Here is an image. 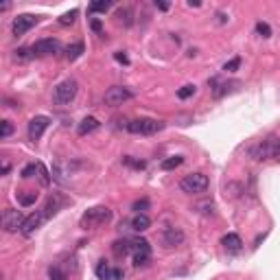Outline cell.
<instances>
[{
	"label": "cell",
	"mask_w": 280,
	"mask_h": 280,
	"mask_svg": "<svg viewBox=\"0 0 280 280\" xmlns=\"http://www.w3.org/2000/svg\"><path fill=\"white\" fill-rule=\"evenodd\" d=\"M35 24H38V18L31 16V13H22V16H18L16 20H13L11 31H13V35H16V38H22V35H24L26 31L33 29Z\"/></svg>",
	"instance_id": "30bf717a"
},
{
	"label": "cell",
	"mask_w": 280,
	"mask_h": 280,
	"mask_svg": "<svg viewBox=\"0 0 280 280\" xmlns=\"http://www.w3.org/2000/svg\"><path fill=\"white\" fill-rule=\"evenodd\" d=\"M48 125H51V119H48V116H33V119L29 120V138L40 140L42 134L46 132Z\"/></svg>",
	"instance_id": "4fadbf2b"
},
{
	"label": "cell",
	"mask_w": 280,
	"mask_h": 280,
	"mask_svg": "<svg viewBox=\"0 0 280 280\" xmlns=\"http://www.w3.org/2000/svg\"><path fill=\"white\" fill-rule=\"evenodd\" d=\"M136 97V92L129 88H125V85H112V88L105 90V97H103V101H105V105L110 107H119L123 105V103L132 101V99Z\"/></svg>",
	"instance_id": "277c9868"
},
{
	"label": "cell",
	"mask_w": 280,
	"mask_h": 280,
	"mask_svg": "<svg viewBox=\"0 0 280 280\" xmlns=\"http://www.w3.org/2000/svg\"><path fill=\"white\" fill-rule=\"evenodd\" d=\"M182 164H184V156H171V158H166V160L160 162V169L162 171H173Z\"/></svg>",
	"instance_id": "ffe728a7"
},
{
	"label": "cell",
	"mask_w": 280,
	"mask_h": 280,
	"mask_svg": "<svg viewBox=\"0 0 280 280\" xmlns=\"http://www.w3.org/2000/svg\"><path fill=\"white\" fill-rule=\"evenodd\" d=\"M112 7V2H92L88 7V13H105Z\"/></svg>",
	"instance_id": "f546056e"
},
{
	"label": "cell",
	"mask_w": 280,
	"mask_h": 280,
	"mask_svg": "<svg viewBox=\"0 0 280 280\" xmlns=\"http://www.w3.org/2000/svg\"><path fill=\"white\" fill-rule=\"evenodd\" d=\"M129 225H132V230H136V232H144V230L151 228V219H149L144 212H136V215L132 217V221H129Z\"/></svg>",
	"instance_id": "e0dca14e"
},
{
	"label": "cell",
	"mask_w": 280,
	"mask_h": 280,
	"mask_svg": "<svg viewBox=\"0 0 280 280\" xmlns=\"http://www.w3.org/2000/svg\"><path fill=\"white\" fill-rule=\"evenodd\" d=\"M42 221H46V217L42 215V210L29 215V217H26V221H24V225H22V234H24V237H31V234L42 225Z\"/></svg>",
	"instance_id": "9a60e30c"
},
{
	"label": "cell",
	"mask_w": 280,
	"mask_h": 280,
	"mask_svg": "<svg viewBox=\"0 0 280 280\" xmlns=\"http://www.w3.org/2000/svg\"><path fill=\"white\" fill-rule=\"evenodd\" d=\"M132 256L136 267H144L151 260V245L147 239H134L132 241Z\"/></svg>",
	"instance_id": "8992f818"
},
{
	"label": "cell",
	"mask_w": 280,
	"mask_h": 280,
	"mask_svg": "<svg viewBox=\"0 0 280 280\" xmlns=\"http://www.w3.org/2000/svg\"><path fill=\"white\" fill-rule=\"evenodd\" d=\"M83 51H85V46H83V42H77V44H70L68 48H66V57H68L70 61H75V60H79L81 55H83Z\"/></svg>",
	"instance_id": "44dd1931"
},
{
	"label": "cell",
	"mask_w": 280,
	"mask_h": 280,
	"mask_svg": "<svg viewBox=\"0 0 280 280\" xmlns=\"http://www.w3.org/2000/svg\"><path fill=\"white\" fill-rule=\"evenodd\" d=\"M147 208H149V200H136L132 206V210H136V212H144Z\"/></svg>",
	"instance_id": "e575fe53"
},
{
	"label": "cell",
	"mask_w": 280,
	"mask_h": 280,
	"mask_svg": "<svg viewBox=\"0 0 280 280\" xmlns=\"http://www.w3.org/2000/svg\"><path fill=\"white\" fill-rule=\"evenodd\" d=\"M278 140L276 138H267V140H263V142H259L256 147H252V158L254 160H259V162H263V160H269V158H274V151H276V147H278Z\"/></svg>",
	"instance_id": "9c48e42d"
},
{
	"label": "cell",
	"mask_w": 280,
	"mask_h": 280,
	"mask_svg": "<svg viewBox=\"0 0 280 280\" xmlns=\"http://www.w3.org/2000/svg\"><path fill=\"white\" fill-rule=\"evenodd\" d=\"M239 66H241V57H234V60H230L228 64L223 66V70H225V72H234V70L239 68Z\"/></svg>",
	"instance_id": "d6a6232c"
},
{
	"label": "cell",
	"mask_w": 280,
	"mask_h": 280,
	"mask_svg": "<svg viewBox=\"0 0 280 280\" xmlns=\"http://www.w3.org/2000/svg\"><path fill=\"white\" fill-rule=\"evenodd\" d=\"M99 127H101V123H99L94 116H88V119H83V120L79 123V127H77V134H79V136H88V134H92L94 129H99Z\"/></svg>",
	"instance_id": "ac0fdd59"
},
{
	"label": "cell",
	"mask_w": 280,
	"mask_h": 280,
	"mask_svg": "<svg viewBox=\"0 0 280 280\" xmlns=\"http://www.w3.org/2000/svg\"><path fill=\"white\" fill-rule=\"evenodd\" d=\"M92 31H97V33H101V20H92Z\"/></svg>",
	"instance_id": "74e56055"
},
{
	"label": "cell",
	"mask_w": 280,
	"mask_h": 280,
	"mask_svg": "<svg viewBox=\"0 0 280 280\" xmlns=\"http://www.w3.org/2000/svg\"><path fill=\"white\" fill-rule=\"evenodd\" d=\"M77 92H79V83H77L75 79H66L61 81V83H57L55 88V103H60V105H68V103L75 101Z\"/></svg>",
	"instance_id": "5b68a950"
},
{
	"label": "cell",
	"mask_w": 280,
	"mask_h": 280,
	"mask_svg": "<svg viewBox=\"0 0 280 280\" xmlns=\"http://www.w3.org/2000/svg\"><path fill=\"white\" fill-rule=\"evenodd\" d=\"M217 18H219V22H221V24H223L225 20H228V18H225V13H219V16H217Z\"/></svg>",
	"instance_id": "60d3db41"
},
{
	"label": "cell",
	"mask_w": 280,
	"mask_h": 280,
	"mask_svg": "<svg viewBox=\"0 0 280 280\" xmlns=\"http://www.w3.org/2000/svg\"><path fill=\"white\" fill-rule=\"evenodd\" d=\"M160 241H162V245H164L166 250L178 247V245H182V243H184V232L180 228H164Z\"/></svg>",
	"instance_id": "7c38bea8"
},
{
	"label": "cell",
	"mask_w": 280,
	"mask_h": 280,
	"mask_svg": "<svg viewBox=\"0 0 280 280\" xmlns=\"http://www.w3.org/2000/svg\"><path fill=\"white\" fill-rule=\"evenodd\" d=\"M132 16H134V11H132V9H127V7L120 9V11H116V18H119V22L123 26H132V22H134Z\"/></svg>",
	"instance_id": "cb8c5ba5"
},
{
	"label": "cell",
	"mask_w": 280,
	"mask_h": 280,
	"mask_svg": "<svg viewBox=\"0 0 280 280\" xmlns=\"http://www.w3.org/2000/svg\"><path fill=\"white\" fill-rule=\"evenodd\" d=\"M256 35L260 38H272V26L267 22H256Z\"/></svg>",
	"instance_id": "f1b7e54d"
},
{
	"label": "cell",
	"mask_w": 280,
	"mask_h": 280,
	"mask_svg": "<svg viewBox=\"0 0 280 280\" xmlns=\"http://www.w3.org/2000/svg\"><path fill=\"white\" fill-rule=\"evenodd\" d=\"M18 201H20V206H33L38 201V193H33V191L22 193V195H18Z\"/></svg>",
	"instance_id": "484cf974"
},
{
	"label": "cell",
	"mask_w": 280,
	"mask_h": 280,
	"mask_svg": "<svg viewBox=\"0 0 280 280\" xmlns=\"http://www.w3.org/2000/svg\"><path fill=\"white\" fill-rule=\"evenodd\" d=\"M61 42L55 38H44V40H38V42L31 46V51H33V55L38 57H46V55H55V53L61 51Z\"/></svg>",
	"instance_id": "ba28073f"
},
{
	"label": "cell",
	"mask_w": 280,
	"mask_h": 280,
	"mask_svg": "<svg viewBox=\"0 0 280 280\" xmlns=\"http://www.w3.org/2000/svg\"><path fill=\"white\" fill-rule=\"evenodd\" d=\"M180 188L184 193H188V195H200V193H204L208 188V175H204V173L184 175L182 182H180Z\"/></svg>",
	"instance_id": "3957f363"
},
{
	"label": "cell",
	"mask_w": 280,
	"mask_h": 280,
	"mask_svg": "<svg viewBox=\"0 0 280 280\" xmlns=\"http://www.w3.org/2000/svg\"><path fill=\"white\" fill-rule=\"evenodd\" d=\"M156 7L160 9V11H169V9H171V2H158V0H156Z\"/></svg>",
	"instance_id": "8d00e7d4"
},
{
	"label": "cell",
	"mask_w": 280,
	"mask_h": 280,
	"mask_svg": "<svg viewBox=\"0 0 280 280\" xmlns=\"http://www.w3.org/2000/svg\"><path fill=\"white\" fill-rule=\"evenodd\" d=\"M112 252H114L119 259L132 254V241H127V239H123V241H114L112 243Z\"/></svg>",
	"instance_id": "d6986e66"
},
{
	"label": "cell",
	"mask_w": 280,
	"mask_h": 280,
	"mask_svg": "<svg viewBox=\"0 0 280 280\" xmlns=\"http://www.w3.org/2000/svg\"><path fill=\"white\" fill-rule=\"evenodd\" d=\"M129 134H136V136H153V134L162 132L164 129V120H156V119H136L129 120L125 125Z\"/></svg>",
	"instance_id": "7a4b0ae2"
},
{
	"label": "cell",
	"mask_w": 280,
	"mask_h": 280,
	"mask_svg": "<svg viewBox=\"0 0 280 280\" xmlns=\"http://www.w3.org/2000/svg\"><path fill=\"white\" fill-rule=\"evenodd\" d=\"M57 208H60V197H48L46 204H44V208H42V215L48 219V217L55 215Z\"/></svg>",
	"instance_id": "7402d4cb"
},
{
	"label": "cell",
	"mask_w": 280,
	"mask_h": 280,
	"mask_svg": "<svg viewBox=\"0 0 280 280\" xmlns=\"http://www.w3.org/2000/svg\"><path fill=\"white\" fill-rule=\"evenodd\" d=\"M221 245H223V247H225V252H230V254H239V252L243 250V241H241V237H239V234H234V232L225 234V237L221 239Z\"/></svg>",
	"instance_id": "2e32d148"
},
{
	"label": "cell",
	"mask_w": 280,
	"mask_h": 280,
	"mask_svg": "<svg viewBox=\"0 0 280 280\" xmlns=\"http://www.w3.org/2000/svg\"><path fill=\"white\" fill-rule=\"evenodd\" d=\"M197 92V88L193 83H186V85H182V88L178 90V99H182V101H186V99H191L193 94Z\"/></svg>",
	"instance_id": "4316f807"
},
{
	"label": "cell",
	"mask_w": 280,
	"mask_h": 280,
	"mask_svg": "<svg viewBox=\"0 0 280 280\" xmlns=\"http://www.w3.org/2000/svg\"><path fill=\"white\" fill-rule=\"evenodd\" d=\"M274 160H278V162H280V144L276 147V151H274Z\"/></svg>",
	"instance_id": "f35d334b"
},
{
	"label": "cell",
	"mask_w": 280,
	"mask_h": 280,
	"mask_svg": "<svg viewBox=\"0 0 280 280\" xmlns=\"http://www.w3.org/2000/svg\"><path fill=\"white\" fill-rule=\"evenodd\" d=\"M114 57H116V61H120V64H125V66L129 64V57L125 55V53H114Z\"/></svg>",
	"instance_id": "d590c367"
},
{
	"label": "cell",
	"mask_w": 280,
	"mask_h": 280,
	"mask_svg": "<svg viewBox=\"0 0 280 280\" xmlns=\"http://www.w3.org/2000/svg\"><path fill=\"white\" fill-rule=\"evenodd\" d=\"M24 221H26V217L22 215L20 210L7 208L2 212V228H4V232H22Z\"/></svg>",
	"instance_id": "52a82bcc"
},
{
	"label": "cell",
	"mask_w": 280,
	"mask_h": 280,
	"mask_svg": "<svg viewBox=\"0 0 280 280\" xmlns=\"http://www.w3.org/2000/svg\"><path fill=\"white\" fill-rule=\"evenodd\" d=\"M112 221V210L107 206H94V208H88L81 215L79 223L83 230H94V228H101V225L110 223Z\"/></svg>",
	"instance_id": "6da1fadb"
},
{
	"label": "cell",
	"mask_w": 280,
	"mask_h": 280,
	"mask_svg": "<svg viewBox=\"0 0 280 280\" xmlns=\"http://www.w3.org/2000/svg\"><path fill=\"white\" fill-rule=\"evenodd\" d=\"M48 278H51V280H68V276H66L60 267H51V269H48Z\"/></svg>",
	"instance_id": "1f68e13d"
},
{
	"label": "cell",
	"mask_w": 280,
	"mask_h": 280,
	"mask_svg": "<svg viewBox=\"0 0 280 280\" xmlns=\"http://www.w3.org/2000/svg\"><path fill=\"white\" fill-rule=\"evenodd\" d=\"M186 4H188V7H191V9H193V7H195V9H197V7H201V2H193V0H188Z\"/></svg>",
	"instance_id": "ab89813d"
},
{
	"label": "cell",
	"mask_w": 280,
	"mask_h": 280,
	"mask_svg": "<svg viewBox=\"0 0 280 280\" xmlns=\"http://www.w3.org/2000/svg\"><path fill=\"white\" fill-rule=\"evenodd\" d=\"M77 16H79V11H77V9H72V11H66L64 16L60 18V24H61V26H70L72 22L77 20Z\"/></svg>",
	"instance_id": "83f0119b"
},
{
	"label": "cell",
	"mask_w": 280,
	"mask_h": 280,
	"mask_svg": "<svg viewBox=\"0 0 280 280\" xmlns=\"http://www.w3.org/2000/svg\"><path fill=\"white\" fill-rule=\"evenodd\" d=\"M123 162H125L127 166H134V169H138V171L144 169V162H142V160H134V158H129V156L123 158Z\"/></svg>",
	"instance_id": "836d02e7"
},
{
	"label": "cell",
	"mask_w": 280,
	"mask_h": 280,
	"mask_svg": "<svg viewBox=\"0 0 280 280\" xmlns=\"http://www.w3.org/2000/svg\"><path fill=\"white\" fill-rule=\"evenodd\" d=\"M97 278L99 280H123V269H119V267H112L107 260H99V265H97Z\"/></svg>",
	"instance_id": "8fae6325"
},
{
	"label": "cell",
	"mask_w": 280,
	"mask_h": 280,
	"mask_svg": "<svg viewBox=\"0 0 280 280\" xmlns=\"http://www.w3.org/2000/svg\"><path fill=\"white\" fill-rule=\"evenodd\" d=\"M35 173H42V162H31V164H26L20 175L24 180H29V178H35Z\"/></svg>",
	"instance_id": "603a6c76"
},
{
	"label": "cell",
	"mask_w": 280,
	"mask_h": 280,
	"mask_svg": "<svg viewBox=\"0 0 280 280\" xmlns=\"http://www.w3.org/2000/svg\"><path fill=\"white\" fill-rule=\"evenodd\" d=\"M33 51L31 48H18V51H13V60L16 61H29V60H33Z\"/></svg>",
	"instance_id": "d4e9b609"
},
{
	"label": "cell",
	"mask_w": 280,
	"mask_h": 280,
	"mask_svg": "<svg viewBox=\"0 0 280 280\" xmlns=\"http://www.w3.org/2000/svg\"><path fill=\"white\" fill-rule=\"evenodd\" d=\"M11 134H13L11 120H2V123H0V138H9Z\"/></svg>",
	"instance_id": "4dcf8cb0"
},
{
	"label": "cell",
	"mask_w": 280,
	"mask_h": 280,
	"mask_svg": "<svg viewBox=\"0 0 280 280\" xmlns=\"http://www.w3.org/2000/svg\"><path fill=\"white\" fill-rule=\"evenodd\" d=\"M210 85H215V88H212L215 99H221V97H225V94H230V92H234V90L241 88V81H228V83H219L217 79H212Z\"/></svg>",
	"instance_id": "5bb4252c"
}]
</instances>
